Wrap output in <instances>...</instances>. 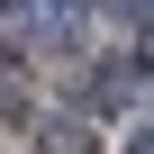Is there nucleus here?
Wrapping results in <instances>:
<instances>
[{
	"instance_id": "obj_1",
	"label": "nucleus",
	"mask_w": 154,
	"mask_h": 154,
	"mask_svg": "<svg viewBox=\"0 0 154 154\" xmlns=\"http://www.w3.org/2000/svg\"><path fill=\"white\" fill-rule=\"evenodd\" d=\"M127 154H154V127H136V136H127Z\"/></svg>"
}]
</instances>
